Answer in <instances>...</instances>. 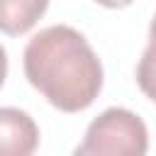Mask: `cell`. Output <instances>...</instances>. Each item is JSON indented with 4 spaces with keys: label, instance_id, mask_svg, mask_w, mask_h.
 <instances>
[{
    "label": "cell",
    "instance_id": "6da1fadb",
    "mask_svg": "<svg viewBox=\"0 0 156 156\" xmlns=\"http://www.w3.org/2000/svg\"><path fill=\"white\" fill-rule=\"evenodd\" d=\"M24 76L56 110L80 112L102 90V63L88 39L68 27L41 29L24 46Z\"/></svg>",
    "mask_w": 156,
    "mask_h": 156
},
{
    "label": "cell",
    "instance_id": "7a4b0ae2",
    "mask_svg": "<svg viewBox=\"0 0 156 156\" xmlns=\"http://www.w3.org/2000/svg\"><path fill=\"white\" fill-rule=\"evenodd\" d=\"M149 132L141 117L124 107H107L85 129L76 156H144Z\"/></svg>",
    "mask_w": 156,
    "mask_h": 156
},
{
    "label": "cell",
    "instance_id": "3957f363",
    "mask_svg": "<svg viewBox=\"0 0 156 156\" xmlns=\"http://www.w3.org/2000/svg\"><path fill=\"white\" fill-rule=\"evenodd\" d=\"M39 146V127L17 107H0V156H29Z\"/></svg>",
    "mask_w": 156,
    "mask_h": 156
},
{
    "label": "cell",
    "instance_id": "277c9868",
    "mask_svg": "<svg viewBox=\"0 0 156 156\" xmlns=\"http://www.w3.org/2000/svg\"><path fill=\"white\" fill-rule=\"evenodd\" d=\"M49 0H0V32L20 37L29 32L46 12Z\"/></svg>",
    "mask_w": 156,
    "mask_h": 156
},
{
    "label": "cell",
    "instance_id": "5b68a950",
    "mask_svg": "<svg viewBox=\"0 0 156 156\" xmlns=\"http://www.w3.org/2000/svg\"><path fill=\"white\" fill-rule=\"evenodd\" d=\"M136 83L141 93L156 102V41H149L136 66Z\"/></svg>",
    "mask_w": 156,
    "mask_h": 156
},
{
    "label": "cell",
    "instance_id": "8992f818",
    "mask_svg": "<svg viewBox=\"0 0 156 156\" xmlns=\"http://www.w3.org/2000/svg\"><path fill=\"white\" fill-rule=\"evenodd\" d=\"M98 5H102V7H112V10H119V7H129L134 0H95Z\"/></svg>",
    "mask_w": 156,
    "mask_h": 156
},
{
    "label": "cell",
    "instance_id": "52a82bcc",
    "mask_svg": "<svg viewBox=\"0 0 156 156\" xmlns=\"http://www.w3.org/2000/svg\"><path fill=\"white\" fill-rule=\"evenodd\" d=\"M5 78H7V54H5V49L0 46V88H2Z\"/></svg>",
    "mask_w": 156,
    "mask_h": 156
},
{
    "label": "cell",
    "instance_id": "ba28073f",
    "mask_svg": "<svg viewBox=\"0 0 156 156\" xmlns=\"http://www.w3.org/2000/svg\"><path fill=\"white\" fill-rule=\"evenodd\" d=\"M149 41H156V15H154L151 27H149Z\"/></svg>",
    "mask_w": 156,
    "mask_h": 156
}]
</instances>
